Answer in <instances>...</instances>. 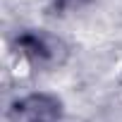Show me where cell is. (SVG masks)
<instances>
[{
	"mask_svg": "<svg viewBox=\"0 0 122 122\" xmlns=\"http://www.w3.org/2000/svg\"><path fill=\"white\" fill-rule=\"evenodd\" d=\"M60 115V103L48 96H29L15 105V117L19 122H55Z\"/></svg>",
	"mask_w": 122,
	"mask_h": 122,
	"instance_id": "obj_1",
	"label": "cell"
}]
</instances>
